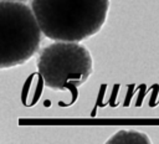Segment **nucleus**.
Wrapping results in <instances>:
<instances>
[{"instance_id": "4", "label": "nucleus", "mask_w": 159, "mask_h": 144, "mask_svg": "<svg viewBox=\"0 0 159 144\" xmlns=\"http://www.w3.org/2000/svg\"><path fill=\"white\" fill-rule=\"evenodd\" d=\"M107 143H150V139L147 134L140 132H133V130H119L116 133L111 139L107 140Z\"/></svg>"}, {"instance_id": "5", "label": "nucleus", "mask_w": 159, "mask_h": 144, "mask_svg": "<svg viewBox=\"0 0 159 144\" xmlns=\"http://www.w3.org/2000/svg\"><path fill=\"white\" fill-rule=\"evenodd\" d=\"M15 1H26V0H15Z\"/></svg>"}, {"instance_id": "2", "label": "nucleus", "mask_w": 159, "mask_h": 144, "mask_svg": "<svg viewBox=\"0 0 159 144\" xmlns=\"http://www.w3.org/2000/svg\"><path fill=\"white\" fill-rule=\"evenodd\" d=\"M42 30L32 7L22 1H0V66L11 68L29 61L39 50Z\"/></svg>"}, {"instance_id": "1", "label": "nucleus", "mask_w": 159, "mask_h": 144, "mask_svg": "<svg viewBox=\"0 0 159 144\" xmlns=\"http://www.w3.org/2000/svg\"><path fill=\"white\" fill-rule=\"evenodd\" d=\"M31 7L47 38L81 42L101 31L109 0H31Z\"/></svg>"}, {"instance_id": "3", "label": "nucleus", "mask_w": 159, "mask_h": 144, "mask_svg": "<svg viewBox=\"0 0 159 144\" xmlns=\"http://www.w3.org/2000/svg\"><path fill=\"white\" fill-rule=\"evenodd\" d=\"M36 65L45 86L53 91L75 89L93 71L89 51L77 41H55L45 46Z\"/></svg>"}]
</instances>
